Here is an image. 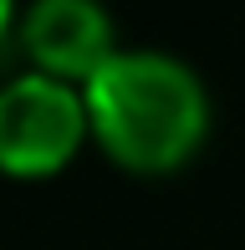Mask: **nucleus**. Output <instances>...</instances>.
<instances>
[{
    "instance_id": "f03ea898",
    "label": "nucleus",
    "mask_w": 245,
    "mask_h": 250,
    "mask_svg": "<svg viewBox=\"0 0 245 250\" xmlns=\"http://www.w3.org/2000/svg\"><path fill=\"white\" fill-rule=\"evenodd\" d=\"M92 138L82 87L46 72H16L0 82V174L51 179Z\"/></svg>"
},
{
    "instance_id": "20e7f679",
    "label": "nucleus",
    "mask_w": 245,
    "mask_h": 250,
    "mask_svg": "<svg viewBox=\"0 0 245 250\" xmlns=\"http://www.w3.org/2000/svg\"><path fill=\"white\" fill-rule=\"evenodd\" d=\"M16 26H20V10H16V0H0V41H5Z\"/></svg>"
},
{
    "instance_id": "7ed1b4c3",
    "label": "nucleus",
    "mask_w": 245,
    "mask_h": 250,
    "mask_svg": "<svg viewBox=\"0 0 245 250\" xmlns=\"http://www.w3.org/2000/svg\"><path fill=\"white\" fill-rule=\"evenodd\" d=\"M16 36L31 72H46L72 87H87L122 51L113 10L102 0H31L20 10Z\"/></svg>"
},
{
    "instance_id": "f257e3e1",
    "label": "nucleus",
    "mask_w": 245,
    "mask_h": 250,
    "mask_svg": "<svg viewBox=\"0 0 245 250\" xmlns=\"http://www.w3.org/2000/svg\"><path fill=\"white\" fill-rule=\"evenodd\" d=\"M92 143L128 174H174L209 138V92L174 51L122 46L82 87Z\"/></svg>"
}]
</instances>
